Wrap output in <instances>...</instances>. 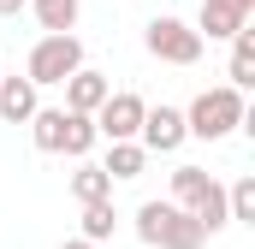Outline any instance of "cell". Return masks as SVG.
Wrapping results in <instances>:
<instances>
[{"mask_svg": "<svg viewBox=\"0 0 255 249\" xmlns=\"http://www.w3.org/2000/svg\"><path fill=\"white\" fill-rule=\"evenodd\" d=\"M172 208L190 214L196 226H202V238H214V232L232 226V214H226V184H220L214 172H202V166H172Z\"/></svg>", "mask_w": 255, "mask_h": 249, "instance_id": "obj_1", "label": "cell"}, {"mask_svg": "<svg viewBox=\"0 0 255 249\" xmlns=\"http://www.w3.org/2000/svg\"><path fill=\"white\" fill-rule=\"evenodd\" d=\"M244 119H250L244 95H238L232 83H220V89H202V95L190 101V113H184V130H190V136H202V142H220V136H232Z\"/></svg>", "mask_w": 255, "mask_h": 249, "instance_id": "obj_2", "label": "cell"}, {"mask_svg": "<svg viewBox=\"0 0 255 249\" xmlns=\"http://www.w3.org/2000/svg\"><path fill=\"white\" fill-rule=\"evenodd\" d=\"M136 238L148 249H202V226H196L184 208H172V202H142L136 208Z\"/></svg>", "mask_w": 255, "mask_h": 249, "instance_id": "obj_3", "label": "cell"}, {"mask_svg": "<svg viewBox=\"0 0 255 249\" xmlns=\"http://www.w3.org/2000/svg\"><path fill=\"white\" fill-rule=\"evenodd\" d=\"M142 48H148L160 65H196V60H202V36H196L184 18H172V12L148 18V30H142Z\"/></svg>", "mask_w": 255, "mask_h": 249, "instance_id": "obj_4", "label": "cell"}, {"mask_svg": "<svg viewBox=\"0 0 255 249\" xmlns=\"http://www.w3.org/2000/svg\"><path fill=\"white\" fill-rule=\"evenodd\" d=\"M71 71H83V42H77V36H42V42L30 48V65H24V77H30L36 89L65 83Z\"/></svg>", "mask_w": 255, "mask_h": 249, "instance_id": "obj_5", "label": "cell"}, {"mask_svg": "<svg viewBox=\"0 0 255 249\" xmlns=\"http://www.w3.org/2000/svg\"><path fill=\"white\" fill-rule=\"evenodd\" d=\"M142 113H148V101H142V95H130V89H113V95L101 101V113H95V136H107V142H136V130H142Z\"/></svg>", "mask_w": 255, "mask_h": 249, "instance_id": "obj_6", "label": "cell"}, {"mask_svg": "<svg viewBox=\"0 0 255 249\" xmlns=\"http://www.w3.org/2000/svg\"><path fill=\"white\" fill-rule=\"evenodd\" d=\"M250 12H255V0H202L190 30L202 42H232L238 30H250Z\"/></svg>", "mask_w": 255, "mask_h": 249, "instance_id": "obj_7", "label": "cell"}, {"mask_svg": "<svg viewBox=\"0 0 255 249\" xmlns=\"http://www.w3.org/2000/svg\"><path fill=\"white\" fill-rule=\"evenodd\" d=\"M184 113L178 107H148L142 113V130H136V142H142V154H178L184 148Z\"/></svg>", "mask_w": 255, "mask_h": 249, "instance_id": "obj_8", "label": "cell"}, {"mask_svg": "<svg viewBox=\"0 0 255 249\" xmlns=\"http://www.w3.org/2000/svg\"><path fill=\"white\" fill-rule=\"evenodd\" d=\"M60 89H65V113H83V119H95V113H101V101L113 95L107 71H89V65H83V71H71Z\"/></svg>", "mask_w": 255, "mask_h": 249, "instance_id": "obj_9", "label": "cell"}, {"mask_svg": "<svg viewBox=\"0 0 255 249\" xmlns=\"http://www.w3.org/2000/svg\"><path fill=\"white\" fill-rule=\"evenodd\" d=\"M36 107L42 101H36V83L30 77H0V119L6 124H30Z\"/></svg>", "mask_w": 255, "mask_h": 249, "instance_id": "obj_10", "label": "cell"}, {"mask_svg": "<svg viewBox=\"0 0 255 249\" xmlns=\"http://www.w3.org/2000/svg\"><path fill=\"white\" fill-rule=\"evenodd\" d=\"M24 12H36V24H42L48 36H71L83 0H24Z\"/></svg>", "mask_w": 255, "mask_h": 249, "instance_id": "obj_11", "label": "cell"}, {"mask_svg": "<svg viewBox=\"0 0 255 249\" xmlns=\"http://www.w3.org/2000/svg\"><path fill=\"white\" fill-rule=\"evenodd\" d=\"M71 196H77V208H89V202H113V178H107L95 160H77V172H71Z\"/></svg>", "mask_w": 255, "mask_h": 249, "instance_id": "obj_12", "label": "cell"}, {"mask_svg": "<svg viewBox=\"0 0 255 249\" xmlns=\"http://www.w3.org/2000/svg\"><path fill=\"white\" fill-rule=\"evenodd\" d=\"M226 77H232L238 95L255 89V30H238V36H232V65H226Z\"/></svg>", "mask_w": 255, "mask_h": 249, "instance_id": "obj_13", "label": "cell"}, {"mask_svg": "<svg viewBox=\"0 0 255 249\" xmlns=\"http://www.w3.org/2000/svg\"><path fill=\"white\" fill-rule=\"evenodd\" d=\"M142 166H148V154H142V142H113L107 148V160H101V172L119 184V178H142Z\"/></svg>", "mask_w": 255, "mask_h": 249, "instance_id": "obj_14", "label": "cell"}, {"mask_svg": "<svg viewBox=\"0 0 255 249\" xmlns=\"http://www.w3.org/2000/svg\"><path fill=\"white\" fill-rule=\"evenodd\" d=\"M60 136H65V107H36V119H30V142H36L42 154H60Z\"/></svg>", "mask_w": 255, "mask_h": 249, "instance_id": "obj_15", "label": "cell"}, {"mask_svg": "<svg viewBox=\"0 0 255 249\" xmlns=\"http://www.w3.org/2000/svg\"><path fill=\"white\" fill-rule=\"evenodd\" d=\"M95 142H101V136H95V119H83V113H65V136H60V154L83 160V154H89Z\"/></svg>", "mask_w": 255, "mask_h": 249, "instance_id": "obj_16", "label": "cell"}, {"mask_svg": "<svg viewBox=\"0 0 255 249\" xmlns=\"http://www.w3.org/2000/svg\"><path fill=\"white\" fill-rule=\"evenodd\" d=\"M119 232V208L113 202H89L83 208V244H107Z\"/></svg>", "mask_w": 255, "mask_h": 249, "instance_id": "obj_17", "label": "cell"}, {"mask_svg": "<svg viewBox=\"0 0 255 249\" xmlns=\"http://www.w3.org/2000/svg\"><path fill=\"white\" fill-rule=\"evenodd\" d=\"M226 214H232V220H244V226H255V178L226 184Z\"/></svg>", "mask_w": 255, "mask_h": 249, "instance_id": "obj_18", "label": "cell"}, {"mask_svg": "<svg viewBox=\"0 0 255 249\" xmlns=\"http://www.w3.org/2000/svg\"><path fill=\"white\" fill-rule=\"evenodd\" d=\"M24 12V0H0V18H18Z\"/></svg>", "mask_w": 255, "mask_h": 249, "instance_id": "obj_19", "label": "cell"}, {"mask_svg": "<svg viewBox=\"0 0 255 249\" xmlns=\"http://www.w3.org/2000/svg\"><path fill=\"white\" fill-rule=\"evenodd\" d=\"M60 249H95V244H83V238H65V244Z\"/></svg>", "mask_w": 255, "mask_h": 249, "instance_id": "obj_20", "label": "cell"}]
</instances>
